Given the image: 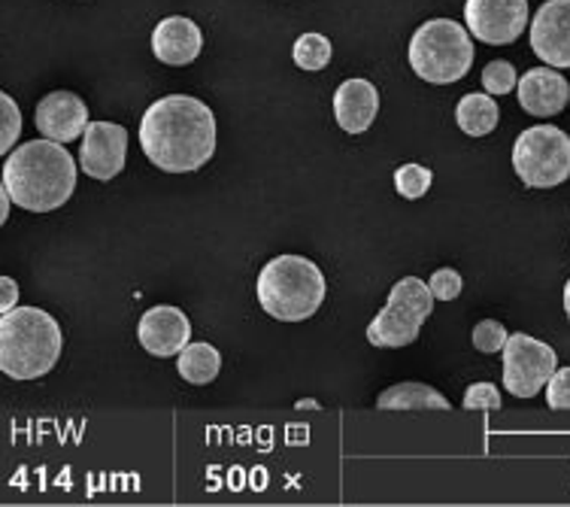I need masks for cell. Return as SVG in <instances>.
Returning <instances> with one entry per match:
<instances>
[{"mask_svg": "<svg viewBox=\"0 0 570 507\" xmlns=\"http://www.w3.org/2000/svg\"><path fill=\"white\" fill-rule=\"evenodd\" d=\"M140 146L167 174L198 170L216 153V116L191 95H167L142 113Z\"/></svg>", "mask_w": 570, "mask_h": 507, "instance_id": "1", "label": "cell"}, {"mask_svg": "<svg viewBox=\"0 0 570 507\" xmlns=\"http://www.w3.org/2000/svg\"><path fill=\"white\" fill-rule=\"evenodd\" d=\"M3 186L16 207L31 213H52L65 207L77 188V162L65 144L31 140L3 162Z\"/></svg>", "mask_w": 570, "mask_h": 507, "instance_id": "2", "label": "cell"}, {"mask_svg": "<svg viewBox=\"0 0 570 507\" xmlns=\"http://www.w3.org/2000/svg\"><path fill=\"white\" fill-rule=\"evenodd\" d=\"M65 334L40 308H12L0 316V371L12 380H40L56 368Z\"/></svg>", "mask_w": 570, "mask_h": 507, "instance_id": "3", "label": "cell"}, {"mask_svg": "<svg viewBox=\"0 0 570 507\" xmlns=\"http://www.w3.org/2000/svg\"><path fill=\"white\" fill-rule=\"evenodd\" d=\"M255 292L264 313L274 320L304 322L325 301V276L304 255H276L262 267Z\"/></svg>", "mask_w": 570, "mask_h": 507, "instance_id": "4", "label": "cell"}, {"mask_svg": "<svg viewBox=\"0 0 570 507\" xmlns=\"http://www.w3.org/2000/svg\"><path fill=\"white\" fill-rule=\"evenodd\" d=\"M473 65V40L468 28L452 19H431L419 25L410 40V67L431 86H452L468 77Z\"/></svg>", "mask_w": 570, "mask_h": 507, "instance_id": "5", "label": "cell"}, {"mask_svg": "<svg viewBox=\"0 0 570 507\" xmlns=\"http://www.w3.org/2000/svg\"><path fill=\"white\" fill-rule=\"evenodd\" d=\"M431 310H434V295L428 283H422L419 276H404L392 286L389 304L380 310V316L367 325V341L383 350L410 347L419 338L422 322L431 316Z\"/></svg>", "mask_w": 570, "mask_h": 507, "instance_id": "6", "label": "cell"}, {"mask_svg": "<svg viewBox=\"0 0 570 507\" xmlns=\"http://www.w3.org/2000/svg\"><path fill=\"white\" fill-rule=\"evenodd\" d=\"M513 170L531 188H556L570 177V137L556 125H534L515 137Z\"/></svg>", "mask_w": 570, "mask_h": 507, "instance_id": "7", "label": "cell"}, {"mask_svg": "<svg viewBox=\"0 0 570 507\" xmlns=\"http://www.w3.org/2000/svg\"><path fill=\"white\" fill-rule=\"evenodd\" d=\"M501 353H504V387L515 398L538 396L552 371L559 368L556 350L528 334H510Z\"/></svg>", "mask_w": 570, "mask_h": 507, "instance_id": "8", "label": "cell"}, {"mask_svg": "<svg viewBox=\"0 0 570 507\" xmlns=\"http://www.w3.org/2000/svg\"><path fill=\"white\" fill-rule=\"evenodd\" d=\"M468 33L489 46H507L522 37L528 25V0H468Z\"/></svg>", "mask_w": 570, "mask_h": 507, "instance_id": "9", "label": "cell"}, {"mask_svg": "<svg viewBox=\"0 0 570 507\" xmlns=\"http://www.w3.org/2000/svg\"><path fill=\"white\" fill-rule=\"evenodd\" d=\"M128 155V131L116 121H88L82 131V149H79V167L91 179L119 177L125 170Z\"/></svg>", "mask_w": 570, "mask_h": 507, "instance_id": "10", "label": "cell"}, {"mask_svg": "<svg viewBox=\"0 0 570 507\" xmlns=\"http://www.w3.org/2000/svg\"><path fill=\"white\" fill-rule=\"evenodd\" d=\"M531 49L549 67H570V0H547L531 22Z\"/></svg>", "mask_w": 570, "mask_h": 507, "instance_id": "11", "label": "cell"}, {"mask_svg": "<svg viewBox=\"0 0 570 507\" xmlns=\"http://www.w3.org/2000/svg\"><path fill=\"white\" fill-rule=\"evenodd\" d=\"M137 341L149 355L167 359L191 341V322L179 308L158 304V308L142 313L140 325H137Z\"/></svg>", "mask_w": 570, "mask_h": 507, "instance_id": "12", "label": "cell"}, {"mask_svg": "<svg viewBox=\"0 0 570 507\" xmlns=\"http://www.w3.org/2000/svg\"><path fill=\"white\" fill-rule=\"evenodd\" d=\"M37 131L56 140V144H70L79 140L88 125V107L86 100L73 95V91H52L37 104Z\"/></svg>", "mask_w": 570, "mask_h": 507, "instance_id": "13", "label": "cell"}, {"mask_svg": "<svg viewBox=\"0 0 570 507\" xmlns=\"http://www.w3.org/2000/svg\"><path fill=\"white\" fill-rule=\"evenodd\" d=\"M568 89L570 82L556 67H531L525 77L515 82L522 110L540 119L559 116L568 107Z\"/></svg>", "mask_w": 570, "mask_h": 507, "instance_id": "14", "label": "cell"}, {"mask_svg": "<svg viewBox=\"0 0 570 507\" xmlns=\"http://www.w3.org/2000/svg\"><path fill=\"white\" fill-rule=\"evenodd\" d=\"M200 49H204V33L186 16L161 19L153 31V52L161 65L186 67L200 56Z\"/></svg>", "mask_w": 570, "mask_h": 507, "instance_id": "15", "label": "cell"}, {"mask_svg": "<svg viewBox=\"0 0 570 507\" xmlns=\"http://www.w3.org/2000/svg\"><path fill=\"white\" fill-rule=\"evenodd\" d=\"M380 113V91L367 79H346L334 91V119L346 134H364Z\"/></svg>", "mask_w": 570, "mask_h": 507, "instance_id": "16", "label": "cell"}, {"mask_svg": "<svg viewBox=\"0 0 570 507\" xmlns=\"http://www.w3.org/2000/svg\"><path fill=\"white\" fill-rule=\"evenodd\" d=\"M455 121L468 137H485L498 128V104L492 95H483V91L464 95L455 107Z\"/></svg>", "mask_w": 570, "mask_h": 507, "instance_id": "17", "label": "cell"}, {"mask_svg": "<svg viewBox=\"0 0 570 507\" xmlns=\"http://www.w3.org/2000/svg\"><path fill=\"white\" fill-rule=\"evenodd\" d=\"M176 368H179V377L195 383V387H204L209 380L219 377L222 355L216 347L209 343H186L179 353H176Z\"/></svg>", "mask_w": 570, "mask_h": 507, "instance_id": "18", "label": "cell"}, {"mask_svg": "<svg viewBox=\"0 0 570 507\" xmlns=\"http://www.w3.org/2000/svg\"><path fill=\"white\" fill-rule=\"evenodd\" d=\"M376 408H383V410H410V408L450 410L452 404L446 401V396H440L438 389L425 387V383H397V387H389L385 392H380V398H376Z\"/></svg>", "mask_w": 570, "mask_h": 507, "instance_id": "19", "label": "cell"}, {"mask_svg": "<svg viewBox=\"0 0 570 507\" xmlns=\"http://www.w3.org/2000/svg\"><path fill=\"white\" fill-rule=\"evenodd\" d=\"M331 40L325 33H301L295 40V49H292V56H295V65L301 70H322V67L331 65Z\"/></svg>", "mask_w": 570, "mask_h": 507, "instance_id": "20", "label": "cell"}, {"mask_svg": "<svg viewBox=\"0 0 570 507\" xmlns=\"http://www.w3.org/2000/svg\"><path fill=\"white\" fill-rule=\"evenodd\" d=\"M431 179H434V174L428 170V167L422 165H401L395 170V188H397V195L406 201H416L425 195L428 188H431Z\"/></svg>", "mask_w": 570, "mask_h": 507, "instance_id": "21", "label": "cell"}, {"mask_svg": "<svg viewBox=\"0 0 570 507\" xmlns=\"http://www.w3.org/2000/svg\"><path fill=\"white\" fill-rule=\"evenodd\" d=\"M19 134H22V110L7 91H0V155L10 153Z\"/></svg>", "mask_w": 570, "mask_h": 507, "instance_id": "22", "label": "cell"}, {"mask_svg": "<svg viewBox=\"0 0 570 507\" xmlns=\"http://www.w3.org/2000/svg\"><path fill=\"white\" fill-rule=\"evenodd\" d=\"M515 67L510 61H489L483 70V89L485 95H510L515 89Z\"/></svg>", "mask_w": 570, "mask_h": 507, "instance_id": "23", "label": "cell"}, {"mask_svg": "<svg viewBox=\"0 0 570 507\" xmlns=\"http://www.w3.org/2000/svg\"><path fill=\"white\" fill-rule=\"evenodd\" d=\"M507 338H510V331H507L498 320L476 322V329H473V347H476L480 353H501Z\"/></svg>", "mask_w": 570, "mask_h": 507, "instance_id": "24", "label": "cell"}, {"mask_svg": "<svg viewBox=\"0 0 570 507\" xmlns=\"http://www.w3.org/2000/svg\"><path fill=\"white\" fill-rule=\"evenodd\" d=\"M428 289H431V295H434L438 301H455L461 295L464 283H461L459 271H452V267H440V271H434V276L428 280Z\"/></svg>", "mask_w": 570, "mask_h": 507, "instance_id": "25", "label": "cell"}, {"mask_svg": "<svg viewBox=\"0 0 570 507\" xmlns=\"http://www.w3.org/2000/svg\"><path fill=\"white\" fill-rule=\"evenodd\" d=\"M543 389H547L549 408L570 410V368H556Z\"/></svg>", "mask_w": 570, "mask_h": 507, "instance_id": "26", "label": "cell"}, {"mask_svg": "<svg viewBox=\"0 0 570 507\" xmlns=\"http://www.w3.org/2000/svg\"><path fill=\"white\" fill-rule=\"evenodd\" d=\"M504 404L501 401V392L494 383H473L468 392H464V408L468 410H498Z\"/></svg>", "mask_w": 570, "mask_h": 507, "instance_id": "27", "label": "cell"}, {"mask_svg": "<svg viewBox=\"0 0 570 507\" xmlns=\"http://www.w3.org/2000/svg\"><path fill=\"white\" fill-rule=\"evenodd\" d=\"M19 304V286H16V280L12 276H0V316L12 310Z\"/></svg>", "mask_w": 570, "mask_h": 507, "instance_id": "28", "label": "cell"}, {"mask_svg": "<svg viewBox=\"0 0 570 507\" xmlns=\"http://www.w3.org/2000/svg\"><path fill=\"white\" fill-rule=\"evenodd\" d=\"M10 195H7V186H3V179H0V225L7 222V216H10Z\"/></svg>", "mask_w": 570, "mask_h": 507, "instance_id": "29", "label": "cell"}, {"mask_svg": "<svg viewBox=\"0 0 570 507\" xmlns=\"http://www.w3.org/2000/svg\"><path fill=\"white\" fill-rule=\"evenodd\" d=\"M564 313H568V320H570V280H568V286H564Z\"/></svg>", "mask_w": 570, "mask_h": 507, "instance_id": "30", "label": "cell"}, {"mask_svg": "<svg viewBox=\"0 0 570 507\" xmlns=\"http://www.w3.org/2000/svg\"><path fill=\"white\" fill-rule=\"evenodd\" d=\"M568 104H570V89H568Z\"/></svg>", "mask_w": 570, "mask_h": 507, "instance_id": "31", "label": "cell"}]
</instances>
